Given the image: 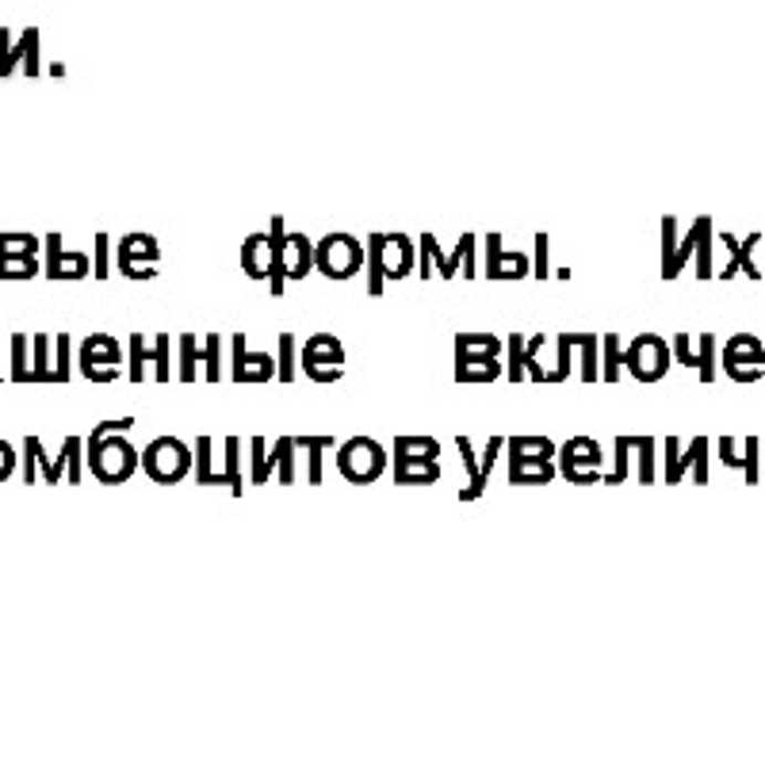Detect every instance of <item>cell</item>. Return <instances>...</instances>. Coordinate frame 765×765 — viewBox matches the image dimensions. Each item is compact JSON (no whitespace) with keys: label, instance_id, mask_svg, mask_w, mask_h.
I'll list each match as a JSON object with an SVG mask.
<instances>
[{"label":"cell","instance_id":"obj_1","mask_svg":"<svg viewBox=\"0 0 765 765\" xmlns=\"http://www.w3.org/2000/svg\"><path fill=\"white\" fill-rule=\"evenodd\" d=\"M135 421L119 418V421H104L96 426V432L88 437V463H93V475L104 482V486H119L135 475L138 468V452L130 448V440H123L119 432H127Z\"/></svg>","mask_w":765,"mask_h":765},{"label":"cell","instance_id":"obj_4","mask_svg":"<svg viewBox=\"0 0 765 765\" xmlns=\"http://www.w3.org/2000/svg\"><path fill=\"white\" fill-rule=\"evenodd\" d=\"M337 463H340V475H345L348 482L368 486V482H376L382 471H387V452H382L371 437H353L337 452Z\"/></svg>","mask_w":765,"mask_h":765},{"label":"cell","instance_id":"obj_5","mask_svg":"<svg viewBox=\"0 0 765 765\" xmlns=\"http://www.w3.org/2000/svg\"><path fill=\"white\" fill-rule=\"evenodd\" d=\"M138 463H143V471L154 482H161V486H172V482H180V479L188 475L191 455H188V448L180 444V440L161 437V440H154V444H149L143 455H138Z\"/></svg>","mask_w":765,"mask_h":765},{"label":"cell","instance_id":"obj_47","mask_svg":"<svg viewBox=\"0 0 765 765\" xmlns=\"http://www.w3.org/2000/svg\"><path fill=\"white\" fill-rule=\"evenodd\" d=\"M12 471H15V452L4 444V440H0V482L12 475Z\"/></svg>","mask_w":765,"mask_h":765},{"label":"cell","instance_id":"obj_45","mask_svg":"<svg viewBox=\"0 0 765 765\" xmlns=\"http://www.w3.org/2000/svg\"><path fill=\"white\" fill-rule=\"evenodd\" d=\"M57 379L70 382V337H57Z\"/></svg>","mask_w":765,"mask_h":765},{"label":"cell","instance_id":"obj_6","mask_svg":"<svg viewBox=\"0 0 765 765\" xmlns=\"http://www.w3.org/2000/svg\"><path fill=\"white\" fill-rule=\"evenodd\" d=\"M23 455H28V460H23V482H35V468H43L46 482H57V479H62V471H65V463H70V479L81 482V437L65 440V448H62V455H57V460H46L43 444H39L35 437H28V440H23Z\"/></svg>","mask_w":765,"mask_h":765},{"label":"cell","instance_id":"obj_13","mask_svg":"<svg viewBox=\"0 0 765 765\" xmlns=\"http://www.w3.org/2000/svg\"><path fill=\"white\" fill-rule=\"evenodd\" d=\"M146 360L157 364V382L172 379V364H169V337H157V348L149 353L143 334L130 337V382H146Z\"/></svg>","mask_w":765,"mask_h":765},{"label":"cell","instance_id":"obj_28","mask_svg":"<svg viewBox=\"0 0 765 765\" xmlns=\"http://www.w3.org/2000/svg\"><path fill=\"white\" fill-rule=\"evenodd\" d=\"M709 222H712V219H696V222H693V230H689V234H685V241H681V245H673L670 261L662 264V276H667V280H673V276H678L681 269H685V261H689V256H693L696 241H701V230L709 227Z\"/></svg>","mask_w":765,"mask_h":765},{"label":"cell","instance_id":"obj_21","mask_svg":"<svg viewBox=\"0 0 765 765\" xmlns=\"http://www.w3.org/2000/svg\"><path fill=\"white\" fill-rule=\"evenodd\" d=\"M35 249L39 245H23L20 253H12V241L0 234V280H28V276H35V272H39Z\"/></svg>","mask_w":765,"mask_h":765},{"label":"cell","instance_id":"obj_10","mask_svg":"<svg viewBox=\"0 0 765 765\" xmlns=\"http://www.w3.org/2000/svg\"><path fill=\"white\" fill-rule=\"evenodd\" d=\"M241 269L253 280H269L272 295H284V276L276 269V256H272V238L269 234H253L241 249Z\"/></svg>","mask_w":765,"mask_h":765},{"label":"cell","instance_id":"obj_26","mask_svg":"<svg viewBox=\"0 0 765 765\" xmlns=\"http://www.w3.org/2000/svg\"><path fill=\"white\" fill-rule=\"evenodd\" d=\"M437 479H440L437 460H406V455H395V482L398 486H413V482L432 486Z\"/></svg>","mask_w":765,"mask_h":765},{"label":"cell","instance_id":"obj_34","mask_svg":"<svg viewBox=\"0 0 765 765\" xmlns=\"http://www.w3.org/2000/svg\"><path fill=\"white\" fill-rule=\"evenodd\" d=\"M31 348H35V353H31V356H35V371H31V382H57L54 371L46 368V360H50V353H46V348H50V337H46V334L31 337Z\"/></svg>","mask_w":765,"mask_h":765},{"label":"cell","instance_id":"obj_17","mask_svg":"<svg viewBox=\"0 0 765 765\" xmlns=\"http://www.w3.org/2000/svg\"><path fill=\"white\" fill-rule=\"evenodd\" d=\"M322 360L334 364V368H340V364H345V353H340V340L337 337L318 334V337H311L303 345V368H306V376H311L314 382H322Z\"/></svg>","mask_w":765,"mask_h":765},{"label":"cell","instance_id":"obj_40","mask_svg":"<svg viewBox=\"0 0 765 765\" xmlns=\"http://www.w3.org/2000/svg\"><path fill=\"white\" fill-rule=\"evenodd\" d=\"M631 448H636V440H631V437H620L617 440V471H612V475H605V482H609V486H617V482L628 479V452H631Z\"/></svg>","mask_w":765,"mask_h":765},{"label":"cell","instance_id":"obj_33","mask_svg":"<svg viewBox=\"0 0 765 765\" xmlns=\"http://www.w3.org/2000/svg\"><path fill=\"white\" fill-rule=\"evenodd\" d=\"M574 340H578V348H581V379L586 382H597V340L594 334H574Z\"/></svg>","mask_w":765,"mask_h":765},{"label":"cell","instance_id":"obj_23","mask_svg":"<svg viewBox=\"0 0 765 765\" xmlns=\"http://www.w3.org/2000/svg\"><path fill=\"white\" fill-rule=\"evenodd\" d=\"M486 249H490V264H486V276L490 280H521L528 272V256L525 253H510L505 256L502 253V238L497 234H490L486 238Z\"/></svg>","mask_w":765,"mask_h":765},{"label":"cell","instance_id":"obj_2","mask_svg":"<svg viewBox=\"0 0 765 765\" xmlns=\"http://www.w3.org/2000/svg\"><path fill=\"white\" fill-rule=\"evenodd\" d=\"M368 269H371V284L368 295H382V280H402L406 272L413 269V245L406 234H371L368 238Z\"/></svg>","mask_w":765,"mask_h":765},{"label":"cell","instance_id":"obj_16","mask_svg":"<svg viewBox=\"0 0 765 765\" xmlns=\"http://www.w3.org/2000/svg\"><path fill=\"white\" fill-rule=\"evenodd\" d=\"M272 468H280V482H295V437H284L276 440V448H272V455L264 452V460L256 463L253 471H249V479L253 482H269L272 479Z\"/></svg>","mask_w":765,"mask_h":765},{"label":"cell","instance_id":"obj_42","mask_svg":"<svg viewBox=\"0 0 765 765\" xmlns=\"http://www.w3.org/2000/svg\"><path fill=\"white\" fill-rule=\"evenodd\" d=\"M219 345H222V340L211 334V337H207V348L199 353V360L207 364V382H219Z\"/></svg>","mask_w":765,"mask_h":765},{"label":"cell","instance_id":"obj_44","mask_svg":"<svg viewBox=\"0 0 765 765\" xmlns=\"http://www.w3.org/2000/svg\"><path fill=\"white\" fill-rule=\"evenodd\" d=\"M455 345H468V348H486V353H502V340L490 337V334H460L455 337Z\"/></svg>","mask_w":765,"mask_h":765},{"label":"cell","instance_id":"obj_18","mask_svg":"<svg viewBox=\"0 0 765 765\" xmlns=\"http://www.w3.org/2000/svg\"><path fill=\"white\" fill-rule=\"evenodd\" d=\"M276 364L269 353H245V337H234V379L238 382H269Z\"/></svg>","mask_w":765,"mask_h":765},{"label":"cell","instance_id":"obj_11","mask_svg":"<svg viewBox=\"0 0 765 765\" xmlns=\"http://www.w3.org/2000/svg\"><path fill=\"white\" fill-rule=\"evenodd\" d=\"M689 468H696V482H701V486H704V482H709V440H693V444H689V452L685 455H678V440H667V475H662V479H667L670 482V486H673V482H681V475H685V471Z\"/></svg>","mask_w":765,"mask_h":765},{"label":"cell","instance_id":"obj_46","mask_svg":"<svg viewBox=\"0 0 765 765\" xmlns=\"http://www.w3.org/2000/svg\"><path fill=\"white\" fill-rule=\"evenodd\" d=\"M536 276H552V269H547V234L536 238Z\"/></svg>","mask_w":765,"mask_h":765},{"label":"cell","instance_id":"obj_14","mask_svg":"<svg viewBox=\"0 0 765 765\" xmlns=\"http://www.w3.org/2000/svg\"><path fill=\"white\" fill-rule=\"evenodd\" d=\"M502 376V368H497V356L494 353H471L468 345H455V379L460 382H490Z\"/></svg>","mask_w":765,"mask_h":765},{"label":"cell","instance_id":"obj_38","mask_svg":"<svg viewBox=\"0 0 765 765\" xmlns=\"http://www.w3.org/2000/svg\"><path fill=\"white\" fill-rule=\"evenodd\" d=\"M636 448H639V482H654V440L639 437Z\"/></svg>","mask_w":765,"mask_h":765},{"label":"cell","instance_id":"obj_20","mask_svg":"<svg viewBox=\"0 0 765 765\" xmlns=\"http://www.w3.org/2000/svg\"><path fill=\"white\" fill-rule=\"evenodd\" d=\"M123 353H119V340L107 337V334H93L81 345V371H85L88 379H93L96 364H107V368H119Z\"/></svg>","mask_w":765,"mask_h":765},{"label":"cell","instance_id":"obj_25","mask_svg":"<svg viewBox=\"0 0 765 765\" xmlns=\"http://www.w3.org/2000/svg\"><path fill=\"white\" fill-rule=\"evenodd\" d=\"M46 249H50V264H46L50 280L85 276V272H88V256H81V253H62V238H57V234L46 238Z\"/></svg>","mask_w":765,"mask_h":765},{"label":"cell","instance_id":"obj_36","mask_svg":"<svg viewBox=\"0 0 765 765\" xmlns=\"http://www.w3.org/2000/svg\"><path fill=\"white\" fill-rule=\"evenodd\" d=\"M196 360H199V353H196V337L185 334V337H180V379H185V382L196 379Z\"/></svg>","mask_w":765,"mask_h":765},{"label":"cell","instance_id":"obj_7","mask_svg":"<svg viewBox=\"0 0 765 765\" xmlns=\"http://www.w3.org/2000/svg\"><path fill=\"white\" fill-rule=\"evenodd\" d=\"M269 238H272V256H276V269H280V276H284V280H303L306 272L314 269V249H311V241H306L303 234H287L284 222L272 219Z\"/></svg>","mask_w":765,"mask_h":765},{"label":"cell","instance_id":"obj_48","mask_svg":"<svg viewBox=\"0 0 765 765\" xmlns=\"http://www.w3.org/2000/svg\"><path fill=\"white\" fill-rule=\"evenodd\" d=\"M93 272H96L99 280L107 276V234L96 238V269H93Z\"/></svg>","mask_w":765,"mask_h":765},{"label":"cell","instance_id":"obj_8","mask_svg":"<svg viewBox=\"0 0 765 765\" xmlns=\"http://www.w3.org/2000/svg\"><path fill=\"white\" fill-rule=\"evenodd\" d=\"M723 371L735 382H758L765 371V345L751 334H735L723 348Z\"/></svg>","mask_w":765,"mask_h":765},{"label":"cell","instance_id":"obj_43","mask_svg":"<svg viewBox=\"0 0 765 765\" xmlns=\"http://www.w3.org/2000/svg\"><path fill=\"white\" fill-rule=\"evenodd\" d=\"M280 356H284V368H280V379L295 382V337L284 334L280 337Z\"/></svg>","mask_w":765,"mask_h":765},{"label":"cell","instance_id":"obj_41","mask_svg":"<svg viewBox=\"0 0 765 765\" xmlns=\"http://www.w3.org/2000/svg\"><path fill=\"white\" fill-rule=\"evenodd\" d=\"M227 486L234 490V494H241V490H245V482H241V471H238V440L234 437L227 440Z\"/></svg>","mask_w":765,"mask_h":765},{"label":"cell","instance_id":"obj_35","mask_svg":"<svg viewBox=\"0 0 765 765\" xmlns=\"http://www.w3.org/2000/svg\"><path fill=\"white\" fill-rule=\"evenodd\" d=\"M28 348H31V337L15 334L12 337V382H28L31 379V368H28Z\"/></svg>","mask_w":765,"mask_h":765},{"label":"cell","instance_id":"obj_12","mask_svg":"<svg viewBox=\"0 0 765 765\" xmlns=\"http://www.w3.org/2000/svg\"><path fill=\"white\" fill-rule=\"evenodd\" d=\"M157 261V241L149 234H127L119 241V272L130 280H149L157 269H146V264Z\"/></svg>","mask_w":765,"mask_h":765},{"label":"cell","instance_id":"obj_24","mask_svg":"<svg viewBox=\"0 0 765 765\" xmlns=\"http://www.w3.org/2000/svg\"><path fill=\"white\" fill-rule=\"evenodd\" d=\"M720 241L731 249V264H727V269H723V280H731L738 269H743L751 280H762V272L754 269V261H751V253H754V245H758V241H762V234H751V238L735 241V234H727V230H720Z\"/></svg>","mask_w":765,"mask_h":765},{"label":"cell","instance_id":"obj_39","mask_svg":"<svg viewBox=\"0 0 765 765\" xmlns=\"http://www.w3.org/2000/svg\"><path fill=\"white\" fill-rule=\"evenodd\" d=\"M605 348H609V353H605V382H617V376H620V364H623V353H620V340L617 337H605Z\"/></svg>","mask_w":765,"mask_h":765},{"label":"cell","instance_id":"obj_22","mask_svg":"<svg viewBox=\"0 0 765 765\" xmlns=\"http://www.w3.org/2000/svg\"><path fill=\"white\" fill-rule=\"evenodd\" d=\"M758 452H762V440H758V437H746V440H743V455L735 452V440H727V437L720 440V460L727 463V468H738V471H743L751 486L762 479V475H758Z\"/></svg>","mask_w":765,"mask_h":765},{"label":"cell","instance_id":"obj_27","mask_svg":"<svg viewBox=\"0 0 765 765\" xmlns=\"http://www.w3.org/2000/svg\"><path fill=\"white\" fill-rule=\"evenodd\" d=\"M547 479H555V471L547 460H510L513 486H544Z\"/></svg>","mask_w":765,"mask_h":765},{"label":"cell","instance_id":"obj_19","mask_svg":"<svg viewBox=\"0 0 765 765\" xmlns=\"http://www.w3.org/2000/svg\"><path fill=\"white\" fill-rule=\"evenodd\" d=\"M421 253H426L429 261H437L440 276H452V272L460 269V261H463V272H468V276H475V264H471V256H475V238H471V234L460 238V245H455L452 256H440L437 241H432V234H426V238H421Z\"/></svg>","mask_w":765,"mask_h":765},{"label":"cell","instance_id":"obj_32","mask_svg":"<svg viewBox=\"0 0 765 765\" xmlns=\"http://www.w3.org/2000/svg\"><path fill=\"white\" fill-rule=\"evenodd\" d=\"M329 444H334L329 437H295V448H311V475L306 479H311L314 486L322 482V452H326Z\"/></svg>","mask_w":765,"mask_h":765},{"label":"cell","instance_id":"obj_15","mask_svg":"<svg viewBox=\"0 0 765 765\" xmlns=\"http://www.w3.org/2000/svg\"><path fill=\"white\" fill-rule=\"evenodd\" d=\"M673 356H678V364H685V368L701 371V382L716 379V337L712 334L701 337V353H689V337L678 334L673 337Z\"/></svg>","mask_w":765,"mask_h":765},{"label":"cell","instance_id":"obj_31","mask_svg":"<svg viewBox=\"0 0 765 765\" xmlns=\"http://www.w3.org/2000/svg\"><path fill=\"white\" fill-rule=\"evenodd\" d=\"M455 444H460V452H463V463H468V471H471V486L463 490V502H475V497L482 494V490H486V479H482V471H479V463H475V452H471V440L468 437H460L455 440Z\"/></svg>","mask_w":765,"mask_h":765},{"label":"cell","instance_id":"obj_29","mask_svg":"<svg viewBox=\"0 0 765 765\" xmlns=\"http://www.w3.org/2000/svg\"><path fill=\"white\" fill-rule=\"evenodd\" d=\"M555 444L544 437H513L510 440V460H552Z\"/></svg>","mask_w":765,"mask_h":765},{"label":"cell","instance_id":"obj_9","mask_svg":"<svg viewBox=\"0 0 765 765\" xmlns=\"http://www.w3.org/2000/svg\"><path fill=\"white\" fill-rule=\"evenodd\" d=\"M623 364H628V371L639 382H654L667 376V368H670V345L654 334H643L631 340V348L623 353Z\"/></svg>","mask_w":765,"mask_h":765},{"label":"cell","instance_id":"obj_37","mask_svg":"<svg viewBox=\"0 0 765 765\" xmlns=\"http://www.w3.org/2000/svg\"><path fill=\"white\" fill-rule=\"evenodd\" d=\"M709 238H712V222L701 230V241H696V276H701V280L712 276V245H709Z\"/></svg>","mask_w":765,"mask_h":765},{"label":"cell","instance_id":"obj_30","mask_svg":"<svg viewBox=\"0 0 765 765\" xmlns=\"http://www.w3.org/2000/svg\"><path fill=\"white\" fill-rule=\"evenodd\" d=\"M440 444L432 437H398L395 440V455H406V460H437Z\"/></svg>","mask_w":765,"mask_h":765},{"label":"cell","instance_id":"obj_3","mask_svg":"<svg viewBox=\"0 0 765 765\" xmlns=\"http://www.w3.org/2000/svg\"><path fill=\"white\" fill-rule=\"evenodd\" d=\"M314 269H322L329 280H348L364 269V245L353 234H326L314 249Z\"/></svg>","mask_w":765,"mask_h":765}]
</instances>
